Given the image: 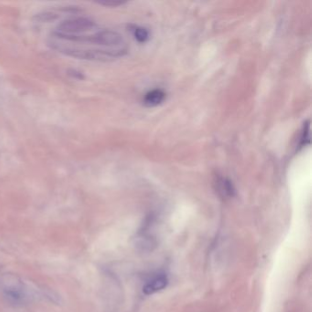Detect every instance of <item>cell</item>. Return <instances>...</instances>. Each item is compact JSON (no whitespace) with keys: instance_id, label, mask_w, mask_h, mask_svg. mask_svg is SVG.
Masks as SVG:
<instances>
[{"instance_id":"obj_2","label":"cell","mask_w":312,"mask_h":312,"mask_svg":"<svg viewBox=\"0 0 312 312\" xmlns=\"http://www.w3.org/2000/svg\"><path fill=\"white\" fill-rule=\"evenodd\" d=\"M96 28H97V24L92 20L84 16H78L62 22L56 28L55 32L65 35H82L92 32Z\"/></svg>"},{"instance_id":"obj_4","label":"cell","mask_w":312,"mask_h":312,"mask_svg":"<svg viewBox=\"0 0 312 312\" xmlns=\"http://www.w3.org/2000/svg\"><path fill=\"white\" fill-rule=\"evenodd\" d=\"M168 284V280L167 276L164 274H160L150 281L144 286L143 292L146 295H153L156 292L163 290L165 288H167Z\"/></svg>"},{"instance_id":"obj_3","label":"cell","mask_w":312,"mask_h":312,"mask_svg":"<svg viewBox=\"0 0 312 312\" xmlns=\"http://www.w3.org/2000/svg\"><path fill=\"white\" fill-rule=\"evenodd\" d=\"M214 185L216 192L222 199H231L236 195V188L234 184L226 177H217Z\"/></svg>"},{"instance_id":"obj_7","label":"cell","mask_w":312,"mask_h":312,"mask_svg":"<svg viewBox=\"0 0 312 312\" xmlns=\"http://www.w3.org/2000/svg\"><path fill=\"white\" fill-rule=\"evenodd\" d=\"M310 124L308 123L305 126V130H304V132H303V138H302V145H307L310 143Z\"/></svg>"},{"instance_id":"obj_5","label":"cell","mask_w":312,"mask_h":312,"mask_svg":"<svg viewBox=\"0 0 312 312\" xmlns=\"http://www.w3.org/2000/svg\"><path fill=\"white\" fill-rule=\"evenodd\" d=\"M165 99H166V94L162 90L156 89L146 94L144 104L148 108H156L158 106L162 104Z\"/></svg>"},{"instance_id":"obj_6","label":"cell","mask_w":312,"mask_h":312,"mask_svg":"<svg viewBox=\"0 0 312 312\" xmlns=\"http://www.w3.org/2000/svg\"><path fill=\"white\" fill-rule=\"evenodd\" d=\"M133 34H134V38L140 44H145L150 38V33L144 28L134 27L133 28Z\"/></svg>"},{"instance_id":"obj_1","label":"cell","mask_w":312,"mask_h":312,"mask_svg":"<svg viewBox=\"0 0 312 312\" xmlns=\"http://www.w3.org/2000/svg\"><path fill=\"white\" fill-rule=\"evenodd\" d=\"M0 290L6 300L16 306H23L30 302L27 286L16 276L2 274L0 276Z\"/></svg>"}]
</instances>
